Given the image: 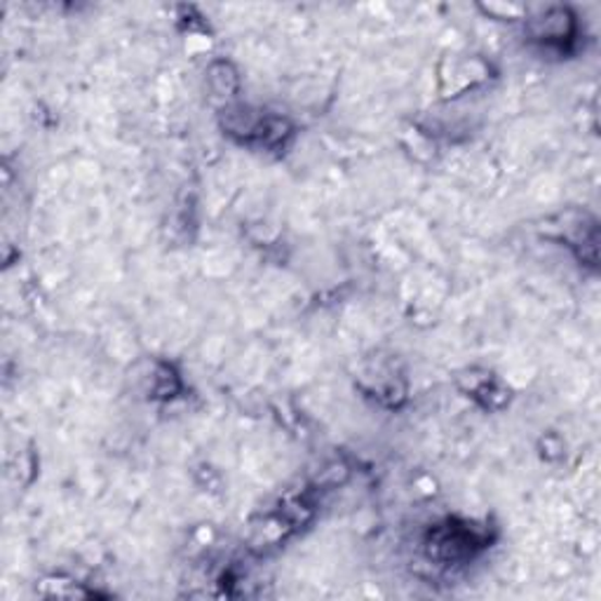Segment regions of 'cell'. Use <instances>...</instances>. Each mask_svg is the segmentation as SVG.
Masks as SVG:
<instances>
[{"label": "cell", "instance_id": "cell-1", "mask_svg": "<svg viewBox=\"0 0 601 601\" xmlns=\"http://www.w3.org/2000/svg\"><path fill=\"white\" fill-rule=\"evenodd\" d=\"M487 545V533L477 531L473 524H456L449 522L446 526L434 529L428 540L430 557L440 562H463L470 560L473 554Z\"/></svg>", "mask_w": 601, "mask_h": 601}, {"label": "cell", "instance_id": "cell-2", "mask_svg": "<svg viewBox=\"0 0 601 601\" xmlns=\"http://www.w3.org/2000/svg\"><path fill=\"white\" fill-rule=\"evenodd\" d=\"M529 32L536 40L543 42H566L576 34V22L571 17L568 10L552 8L543 17H538L529 24Z\"/></svg>", "mask_w": 601, "mask_h": 601}]
</instances>
